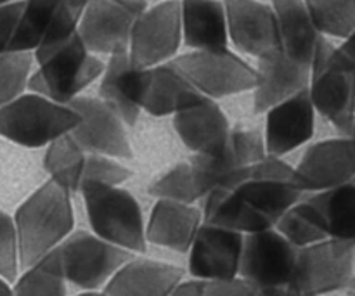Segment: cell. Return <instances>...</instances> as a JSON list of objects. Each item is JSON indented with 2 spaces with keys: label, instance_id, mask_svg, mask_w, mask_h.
Returning <instances> with one entry per match:
<instances>
[{
  "label": "cell",
  "instance_id": "7",
  "mask_svg": "<svg viewBox=\"0 0 355 296\" xmlns=\"http://www.w3.org/2000/svg\"><path fill=\"white\" fill-rule=\"evenodd\" d=\"M173 66L210 99L234 96V94L255 90L259 85V73L255 66L227 49L217 51H191L175 55Z\"/></svg>",
  "mask_w": 355,
  "mask_h": 296
},
{
  "label": "cell",
  "instance_id": "21",
  "mask_svg": "<svg viewBox=\"0 0 355 296\" xmlns=\"http://www.w3.org/2000/svg\"><path fill=\"white\" fill-rule=\"evenodd\" d=\"M203 225V210L189 203L158 200L146 224L148 243L179 253H189L198 231Z\"/></svg>",
  "mask_w": 355,
  "mask_h": 296
},
{
  "label": "cell",
  "instance_id": "10",
  "mask_svg": "<svg viewBox=\"0 0 355 296\" xmlns=\"http://www.w3.org/2000/svg\"><path fill=\"white\" fill-rule=\"evenodd\" d=\"M236 191L274 225L305 194L297 182L295 166L288 165L281 156L270 155L250 166L248 175Z\"/></svg>",
  "mask_w": 355,
  "mask_h": 296
},
{
  "label": "cell",
  "instance_id": "46",
  "mask_svg": "<svg viewBox=\"0 0 355 296\" xmlns=\"http://www.w3.org/2000/svg\"><path fill=\"white\" fill-rule=\"evenodd\" d=\"M14 2H21V0H0V6H6V3H14Z\"/></svg>",
  "mask_w": 355,
  "mask_h": 296
},
{
  "label": "cell",
  "instance_id": "18",
  "mask_svg": "<svg viewBox=\"0 0 355 296\" xmlns=\"http://www.w3.org/2000/svg\"><path fill=\"white\" fill-rule=\"evenodd\" d=\"M315 106L309 89L267 111L266 144L270 156H284L314 135Z\"/></svg>",
  "mask_w": 355,
  "mask_h": 296
},
{
  "label": "cell",
  "instance_id": "45",
  "mask_svg": "<svg viewBox=\"0 0 355 296\" xmlns=\"http://www.w3.org/2000/svg\"><path fill=\"white\" fill-rule=\"evenodd\" d=\"M343 135H350V137H355V120H354V123H352V127L349 128V130L345 132V134Z\"/></svg>",
  "mask_w": 355,
  "mask_h": 296
},
{
  "label": "cell",
  "instance_id": "13",
  "mask_svg": "<svg viewBox=\"0 0 355 296\" xmlns=\"http://www.w3.org/2000/svg\"><path fill=\"white\" fill-rule=\"evenodd\" d=\"M144 9L114 0H90L80 19L78 35L94 54L127 52L132 28Z\"/></svg>",
  "mask_w": 355,
  "mask_h": 296
},
{
  "label": "cell",
  "instance_id": "24",
  "mask_svg": "<svg viewBox=\"0 0 355 296\" xmlns=\"http://www.w3.org/2000/svg\"><path fill=\"white\" fill-rule=\"evenodd\" d=\"M144 68L135 64L127 52L110 55L103 76H101L99 97L125 121L135 125L141 114L137 92Z\"/></svg>",
  "mask_w": 355,
  "mask_h": 296
},
{
  "label": "cell",
  "instance_id": "39",
  "mask_svg": "<svg viewBox=\"0 0 355 296\" xmlns=\"http://www.w3.org/2000/svg\"><path fill=\"white\" fill-rule=\"evenodd\" d=\"M207 283L208 281L196 279V277L191 281H180L168 296H205Z\"/></svg>",
  "mask_w": 355,
  "mask_h": 296
},
{
  "label": "cell",
  "instance_id": "33",
  "mask_svg": "<svg viewBox=\"0 0 355 296\" xmlns=\"http://www.w3.org/2000/svg\"><path fill=\"white\" fill-rule=\"evenodd\" d=\"M148 193L151 196H156L158 200H173L189 204L205 198V193L201 189L200 182H198L196 172H194L191 159L172 166L168 172L158 177L149 186Z\"/></svg>",
  "mask_w": 355,
  "mask_h": 296
},
{
  "label": "cell",
  "instance_id": "2",
  "mask_svg": "<svg viewBox=\"0 0 355 296\" xmlns=\"http://www.w3.org/2000/svg\"><path fill=\"white\" fill-rule=\"evenodd\" d=\"M80 194L94 234L132 253H146L144 215L128 191L87 180L80 187Z\"/></svg>",
  "mask_w": 355,
  "mask_h": 296
},
{
  "label": "cell",
  "instance_id": "28",
  "mask_svg": "<svg viewBox=\"0 0 355 296\" xmlns=\"http://www.w3.org/2000/svg\"><path fill=\"white\" fill-rule=\"evenodd\" d=\"M87 155L89 153L76 142L71 132L55 139L47 146L44 156V168L49 177L69 193H80L83 184Z\"/></svg>",
  "mask_w": 355,
  "mask_h": 296
},
{
  "label": "cell",
  "instance_id": "31",
  "mask_svg": "<svg viewBox=\"0 0 355 296\" xmlns=\"http://www.w3.org/2000/svg\"><path fill=\"white\" fill-rule=\"evenodd\" d=\"M61 0H24L9 51L35 52L47 35Z\"/></svg>",
  "mask_w": 355,
  "mask_h": 296
},
{
  "label": "cell",
  "instance_id": "14",
  "mask_svg": "<svg viewBox=\"0 0 355 296\" xmlns=\"http://www.w3.org/2000/svg\"><path fill=\"white\" fill-rule=\"evenodd\" d=\"M295 173L304 193H321L350 182L355 177V137L342 135L311 146Z\"/></svg>",
  "mask_w": 355,
  "mask_h": 296
},
{
  "label": "cell",
  "instance_id": "47",
  "mask_svg": "<svg viewBox=\"0 0 355 296\" xmlns=\"http://www.w3.org/2000/svg\"><path fill=\"white\" fill-rule=\"evenodd\" d=\"M347 296H355V290H349V293H347Z\"/></svg>",
  "mask_w": 355,
  "mask_h": 296
},
{
  "label": "cell",
  "instance_id": "5",
  "mask_svg": "<svg viewBox=\"0 0 355 296\" xmlns=\"http://www.w3.org/2000/svg\"><path fill=\"white\" fill-rule=\"evenodd\" d=\"M319 114L345 134L355 120V66L328 38H322L311 64L309 83Z\"/></svg>",
  "mask_w": 355,
  "mask_h": 296
},
{
  "label": "cell",
  "instance_id": "43",
  "mask_svg": "<svg viewBox=\"0 0 355 296\" xmlns=\"http://www.w3.org/2000/svg\"><path fill=\"white\" fill-rule=\"evenodd\" d=\"M0 296H14V290L9 286V281L0 276Z\"/></svg>",
  "mask_w": 355,
  "mask_h": 296
},
{
  "label": "cell",
  "instance_id": "3",
  "mask_svg": "<svg viewBox=\"0 0 355 296\" xmlns=\"http://www.w3.org/2000/svg\"><path fill=\"white\" fill-rule=\"evenodd\" d=\"M35 62L38 69L31 75L28 89L61 104H69L82 96L106 68V62L87 49L78 33L61 47L35 55Z\"/></svg>",
  "mask_w": 355,
  "mask_h": 296
},
{
  "label": "cell",
  "instance_id": "22",
  "mask_svg": "<svg viewBox=\"0 0 355 296\" xmlns=\"http://www.w3.org/2000/svg\"><path fill=\"white\" fill-rule=\"evenodd\" d=\"M184 274V269L172 263L134 256L103 290L110 296H168Z\"/></svg>",
  "mask_w": 355,
  "mask_h": 296
},
{
  "label": "cell",
  "instance_id": "8",
  "mask_svg": "<svg viewBox=\"0 0 355 296\" xmlns=\"http://www.w3.org/2000/svg\"><path fill=\"white\" fill-rule=\"evenodd\" d=\"M59 252L68 283L83 291L106 286L111 277L135 255L87 231L71 232L59 246Z\"/></svg>",
  "mask_w": 355,
  "mask_h": 296
},
{
  "label": "cell",
  "instance_id": "19",
  "mask_svg": "<svg viewBox=\"0 0 355 296\" xmlns=\"http://www.w3.org/2000/svg\"><path fill=\"white\" fill-rule=\"evenodd\" d=\"M173 128L184 146L194 155L222 153L232 134L224 110L210 97H203L193 107L173 114Z\"/></svg>",
  "mask_w": 355,
  "mask_h": 296
},
{
  "label": "cell",
  "instance_id": "23",
  "mask_svg": "<svg viewBox=\"0 0 355 296\" xmlns=\"http://www.w3.org/2000/svg\"><path fill=\"white\" fill-rule=\"evenodd\" d=\"M182 40L191 51L229 47L227 12L224 0H180Z\"/></svg>",
  "mask_w": 355,
  "mask_h": 296
},
{
  "label": "cell",
  "instance_id": "30",
  "mask_svg": "<svg viewBox=\"0 0 355 296\" xmlns=\"http://www.w3.org/2000/svg\"><path fill=\"white\" fill-rule=\"evenodd\" d=\"M274 227L297 248H305L329 238L324 218L309 200L293 204Z\"/></svg>",
  "mask_w": 355,
  "mask_h": 296
},
{
  "label": "cell",
  "instance_id": "25",
  "mask_svg": "<svg viewBox=\"0 0 355 296\" xmlns=\"http://www.w3.org/2000/svg\"><path fill=\"white\" fill-rule=\"evenodd\" d=\"M281 35V47L286 55L311 66L315 51L324 38L309 14L304 0H272Z\"/></svg>",
  "mask_w": 355,
  "mask_h": 296
},
{
  "label": "cell",
  "instance_id": "12",
  "mask_svg": "<svg viewBox=\"0 0 355 296\" xmlns=\"http://www.w3.org/2000/svg\"><path fill=\"white\" fill-rule=\"evenodd\" d=\"M69 106L80 114V123L71 135L87 153L125 159L134 156L125 130L127 123L101 97L78 96Z\"/></svg>",
  "mask_w": 355,
  "mask_h": 296
},
{
  "label": "cell",
  "instance_id": "27",
  "mask_svg": "<svg viewBox=\"0 0 355 296\" xmlns=\"http://www.w3.org/2000/svg\"><path fill=\"white\" fill-rule=\"evenodd\" d=\"M324 218L329 238L355 243V182L314 193L307 198Z\"/></svg>",
  "mask_w": 355,
  "mask_h": 296
},
{
  "label": "cell",
  "instance_id": "37",
  "mask_svg": "<svg viewBox=\"0 0 355 296\" xmlns=\"http://www.w3.org/2000/svg\"><path fill=\"white\" fill-rule=\"evenodd\" d=\"M132 177V172L127 166L120 165L114 158L106 155H87L83 182L107 184V186H120Z\"/></svg>",
  "mask_w": 355,
  "mask_h": 296
},
{
  "label": "cell",
  "instance_id": "17",
  "mask_svg": "<svg viewBox=\"0 0 355 296\" xmlns=\"http://www.w3.org/2000/svg\"><path fill=\"white\" fill-rule=\"evenodd\" d=\"M203 97V94L172 62H163L153 68H144L137 104L141 111L153 116H166L193 107Z\"/></svg>",
  "mask_w": 355,
  "mask_h": 296
},
{
  "label": "cell",
  "instance_id": "6",
  "mask_svg": "<svg viewBox=\"0 0 355 296\" xmlns=\"http://www.w3.org/2000/svg\"><path fill=\"white\" fill-rule=\"evenodd\" d=\"M291 286L304 296L355 290V243L328 238L300 248Z\"/></svg>",
  "mask_w": 355,
  "mask_h": 296
},
{
  "label": "cell",
  "instance_id": "4",
  "mask_svg": "<svg viewBox=\"0 0 355 296\" xmlns=\"http://www.w3.org/2000/svg\"><path fill=\"white\" fill-rule=\"evenodd\" d=\"M80 114L69 104L40 94H23L0 107V137L23 148L37 149L78 127Z\"/></svg>",
  "mask_w": 355,
  "mask_h": 296
},
{
  "label": "cell",
  "instance_id": "9",
  "mask_svg": "<svg viewBox=\"0 0 355 296\" xmlns=\"http://www.w3.org/2000/svg\"><path fill=\"white\" fill-rule=\"evenodd\" d=\"M179 0H162L146 7L132 28L128 55L141 68L170 62L182 44Z\"/></svg>",
  "mask_w": 355,
  "mask_h": 296
},
{
  "label": "cell",
  "instance_id": "29",
  "mask_svg": "<svg viewBox=\"0 0 355 296\" xmlns=\"http://www.w3.org/2000/svg\"><path fill=\"white\" fill-rule=\"evenodd\" d=\"M68 279L62 269L61 252L55 248L16 279L14 296H66Z\"/></svg>",
  "mask_w": 355,
  "mask_h": 296
},
{
  "label": "cell",
  "instance_id": "48",
  "mask_svg": "<svg viewBox=\"0 0 355 296\" xmlns=\"http://www.w3.org/2000/svg\"><path fill=\"white\" fill-rule=\"evenodd\" d=\"M179 2H180V0H179Z\"/></svg>",
  "mask_w": 355,
  "mask_h": 296
},
{
  "label": "cell",
  "instance_id": "11",
  "mask_svg": "<svg viewBox=\"0 0 355 296\" xmlns=\"http://www.w3.org/2000/svg\"><path fill=\"white\" fill-rule=\"evenodd\" d=\"M298 252L276 227L246 234L239 276L259 290L286 286L293 281Z\"/></svg>",
  "mask_w": 355,
  "mask_h": 296
},
{
  "label": "cell",
  "instance_id": "34",
  "mask_svg": "<svg viewBox=\"0 0 355 296\" xmlns=\"http://www.w3.org/2000/svg\"><path fill=\"white\" fill-rule=\"evenodd\" d=\"M33 52L7 51L0 54V107L23 96L33 66Z\"/></svg>",
  "mask_w": 355,
  "mask_h": 296
},
{
  "label": "cell",
  "instance_id": "36",
  "mask_svg": "<svg viewBox=\"0 0 355 296\" xmlns=\"http://www.w3.org/2000/svg\"><path fill=\"white\" fill-rule=\"evenodd\" d=\"M19 269V239L16 222L10 215L0 210V276L9 283H14Z\"/></svg>",
  "mask_w": 355,
  "mask_h": 296
},
{
  "label": "cell",
  "instance_id": "42",
  "mask_svg": "<svg viewBox=\"0 0 355 296\" xmlns=\"http://www.w3.org/2000/svg\"><path fill=\"white\" fill-rule=\"evenodd\" d=\"M343 54L350 59V62L355 66V31L352 35H349L347 38H343V44L340 45Z\"/></svg>",
  "mask_w": 355,
  "mask_h": 296
},
{
  "label": "cell",
  "instance_id": "16",
  "mask_svg": "<svg viewBox=\"0 0 355 296\" xmlns=\"http://www.w3.org/2000/svg\"><path fill=\"white\" fill-rule=\"evenodd\" d=\"M229 38L236 49L253 58L281 51V35L272 6L259 0H224Z\"/></svg>",
  "mask_w": 355,
  "mask_h": 296
},
{
  "label": "cell",
  "instance_id": "41",
  "mask_svg": "<svg viewBox=\"0 0 355 296\" xmlns=\"http://www.w3.org/2000/svg\"><path fill=\"white\" fill-rule=\"evenodd\" d=\"M73 3V7L83 12L85 7L89 6L90 0H69ZM114 2H120V3H128V6H137V7H148V0H114Z\"/></svg>",
  "mask_w": 355,
  "mask_h": 296
},
{
  "label": "cell",
  "instance_id": "20",
  "mask_svg": "<svg viewBox=\"0 0 355 296\" xmlns=\"http://www.w3.org/2000/svg\"><path fill=\"white\" fill-rule=\"evenodd\" d=\"M255 68L259 73V85L253 90L255 113H267L276 104L309 89L311 83V66L297 62L283 49L259 58Z\"/></svg>",
  "mask_w": 355,
  "mask_h": 296
},
{
  "label": "cell",
  "instance_id": "44",
  "mask_svg": "<svg viewBox=\"0 0 355 296\" xmlns=\"http://www.w3.org/2000/svg\"><path fill=\"white\" fill-rule=\"evenodd\" d=\"M76 296H110L106 293V291H99V290H96V291H83V293H80V295H76Z\"/></svg>",
  "mask_w": 355,
  "mask_h": 296
},
{
  "label": "cell",
  "instance_id": "40",
  "mask_svg": "<svg viewBox=\"0 0 355 296\" xmlns=\"http://www.w3.org/2000/svg\"><path fill=\"white\" fill-rule=\"evenodd\" d=\"M259 296H304L297 288H293L291 284L286 286H274V288H262L259 291Z\"/></svg>",
  "mask_w": 355,
  "mask_h": 296
},
{
  "label": "cell",
  "instance_id": "38",
  "mask_svg": "<svg viewBox=\"0 0 355 296\" xmlns=\"http://www.w3.org/2000/svg\"><path fill=\"white\" fill-rule=\"evenodd\" d=\"M259 288L245 277L227 281H208L205 296H259Z\"/></svg>",
  "mask_w": 355,
  "mask_h": 296
},
{
  "label": "cell",
  "instance_id": "35",
  "mask_svg": "<svg viewBox=\"0 0 355 296\" xmlns=\"http://www.w3.org/2000/svg\"><path fill=\"white\" fill-rule=\"evenodd\" d=\"M232 158L239 166H252L269 156L266 144V135L255 128H236L232 130L227 144Z\"/></svg>",
  "mask_w": 355,
  "mask_h": 296
},
{
  "label": "cell",
  "instance_id": "15",
  "mask_svg": "<svg viewBox=\"0 0 355 296\" xmlns=\"http://www.w3.org/2000/svg\"><path fill=\"white\" fill-rule=\"evenodd\" d=\"M245 234L205 224L189 250V274L203 281H227L239 276Z\"/></svg>",
  "mask_w": 355,
  "mask_h": 296
},
{
  "label": "cell",
  "instance_id": "1",
  "mask_svg": "<svg viewBox=\"0 0 355 296\" xmlns=\"http://www.w3.org/2000/svg\"><path fill=\"white\" fill-rule=\"evenodd\" d=\"M21 269H28L62 245L75 227L71 193L49 179L26 198L14 215Z\"/></svg>",
  "mask_w": 355,
  "mask_h": 296
},
{
  "label": "cell",
  "instance_id": "32",
  "mask_svg": "<svg viewBox=\"0 0 355 296\" xmlns=\"http://www.w3.org/2000/svg\"><path fill=\"white\" fill-rule=\"evenodd\" d=\"M324 37L347 38L355 31V0H304Z\"/></svg>",
  "mask_w": 355,
  "mask_h": 296
},
{
  "label": "cell",
  "instance_id": "26",
  "mask_svg": "<svg viewBox=\"0 0 355 296\" xmlns=\"http://www.w3.org/2000/svg\"><path fill=\"white\" fill-rule=\"evenodd\" d=\"M205 224L218 225L229 231L253 234L274 227L269 218L250 207L234 189H215L205 198L203 203Z\"/></svg>",
  "mask_w": 355,
  "mask_h": 296
}]
</instances>
